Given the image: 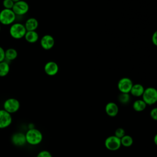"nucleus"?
Masks as SVG:
<instances>
[{"label": "nucleus", "instance_id": "20", "mask_svg": "<svg viewBox=\"0 0 157 157\" xmlns=\"http://www.w3.org/2000/svg\"><path fill=\"white\" fill-rule=\"evenodd\" d=\"M121 145L124 147H129L133 144V139L129 135H124L120 139Z\"/></svg>", "mask_w": 157, "mask_h": 157}, {"label": "nucleus", "instance_id": "30", "mask_svg": "<svg viewBox=\"0 0 157 157\" xmlns=\"http://www.w3.org/2000/svg\"><path fill=\"white\" fill-rule=\"evenodd\" d=\"M1 25H0V31H1Z\"/></svg>", "mask_w": 157, "mask_h": 157}, {"label": "nucleus", "instance_id": "1", "mask_svg": "<svg viewBox=\"0 0 157 157\" xmlns=\"http://www.w3.org/2000/svg\"><path fill=\"white\" fill-rule=\"evenodd\" d=\"M26 143L31 145H37L40 144L43 140L42 132L35 128L28 129L25 133Z\"/></svg>", "mask_w": 157, "mask_h": 157}, {"label": "nucleus", "instance_id": "9", "mask_svg": "<svg viewBox=\"0 0 157 157\" xmlns=\"http://www.w3.org/2000/svg\"><path fill=\"white\" fill-rule=\"evenodd\" d=\"M12 122V114L4 109H0V129L7 128L11 124Z\"/></svg>", "mask_w": 157, "mask_h": 157}, {"label": "nucleus", "instance_id": "14", "mask_svg": "<svg viewBox=\"0 0 157 157\" xmlns=\"http://www.w3.org/2000/svg\"><path fill=\"white\" fill-rule=\"evenodd\" d=\"M24 26L26 29V31H36L39 26V22L36 18L30 17L26 20Z\"/></svg>", "mask_w": 157, "mask_h": 157}, {"label": "nucleus", "instance_id": "26", "mask_svg": "<svg viewBox=\"0 0 157 157\" xmlns=\"http://www.w3.org/2000/svg\"><path fill=\"white\" fill-rule=\"evenodd\" d=\"M151 42L155 46L157 45V32L156 31H155L151 36Z\"/></svg>", "mask_w": 157, "mask_h": 157}, {"label": "nucleus", "instance_id": "2", "mask_svg": "<svg viewBox=\"0 0 157 157\" xmlns=\"http://www.w3.org/2000/svg\"><path fill=\"white\" fill-rule=\"evenodd\" d=\"M26 32V29L24 24L21 23H13L9 28L10 36L15 39H21L24 37Z\"/></svg>", "mask_w": 157, "mask_h": 157}, {"label": "nucleus", "instance_id": "25", "mask_svg": "<svg viewBox=\"0 0 157 157\" xmlns=\"http://www.w3.org/2000/svg\"><path fill=\"white\" fill-rule=\"evenodd\" d=\"M150 116L153 120L155 121L157 120V108L156 107H154L150 110Z\"/></svg>", "mask_w": 157, "mask_h": 157}, {"label": "nucleus", "instance_id": "21", "mask_svg": "<svg viewBox=\"0 0 157 157\" xmlns=\"http://www.w3.org/2000/svg\"><path fill=\"white\" fill-rule=\"evenodd\" d=\"M118 100L121 104H127L131 100V96L129 93H120L118 96Z\"/></svg>", "mask_w": 157, "mask_h": 157}, {"label": "nucleus", "instance_id": "5", "mask_svg": "<svg viewBox=\"0 0 157 157\" xmlns=\"http://www.w3.org/2000/svg\"><path fill=\"white\" fill-rule=\"evenodd\" d=\"M20 107V103L19 101L15 98H8L3 103V109L10 114L17 112Z\"/></svg>", "mask_w": 157, "mask_h": 157}, {"label": "nucleus", "instance_id": "4", "mask_svg": "<svg viewBox=\"0 0 157 157\" xmlns=\"http://www.w3.org/2000/svg\"><path fill=\"white\" fill-rule=\"evenodd\" d=\"M16 17L12 9H3L0 11V23L3 25H11L15 23Z\"/></svg>", "mask_w": 157, "mask_h": 157}, {"label": "nucleus", "instance_id": "15", "mask_svg": "<svg viewBox=\"0 0 157 157\" xmlns=\"http://www.w3.org/2000/svg\"><path fill=\"white\" fill-rule=\"evenodd\" d=\"M145 88L140 83H135L133 84L129 93L134 97H140L142 96Z\"/></svg>", "mask_w": 157, "mask_h": 157}, {"label": "nucleus", "instance_id": "7", "mask_svg": "<svg viewBox=\"0 0 157 157\" xmlns=\"http://www.w3.org/2000/svg\"><path fill=\"white\" fill-rule=\"evenodd\" d=\"M29 9V4L27 2L23 0H21L17 2H15L12 7V10L16 15H24L28 13Z\"/></svg>", "mask_w": 157, "mask_h": 157}, {"label": "nucleus", "instance_id": "22", "mask_svg": "<svg viewBox=\"0 0 157 157\" xmlns=\"http://www.w3.org/2000/svg\"><path fill=\"white\" fill-rule=\"evenodd\" d=\"M14 2L12 0H3L2 6L4 9H12Z\"/></svg>", "mask_w": 157, "mask_h": 157}, {"label": "nucleus", "instance_id": "6", "mask_svg": "<svg viewBox=\"0 0 157 157\" xmlns=\"http://www.w3.org/2000/svg\"><path fill=\"white\" fill-rule=\"evenodd\" d=\"M105 147L110 151L118 150L121 146L120 139L114 135L107 137L104 141Z\"/></svg>", "mask_w": 157, "mask_h": 157}, {"label": "nucleus", "instance_id": "12", "mask_svg": "<svg viewBox=\"0 0 157 157\" xmlns=\"http://www.w3.org/2000/svg\"><path fill=\"white\" fill-rule=\"evenodd\" d=\"M12 143L17 147H21L26 144L25 134L21 132H17L14 133L11 137Z\"/></svg>", "mask_w": 157, "mask_h": 157}, {"label": "nucleus", "instance_id": "23", "mask_svg": "<svg viewBox=\"0 0 157 157\" xmlns=\"http://www.w3.org/2000/svg\"><path fill=\"white\" fill-rule=\"evenodd\" d=\"M125 135V131L122 128H118L116 129L115 131V135L116 137H117L119 139H121Z\"/></svg>", "mask_w": 157, "mask_h": 157}, {"label": "nucleus", "instance_id": "8", "mask_svg": "<svg viewBox=\"0 0 157 157\" xmlns=\"http://www.w3.org/2000/svg\"><path fill=\"white\" fill-rule=\"evenodd\" d=\"M132 80L128 77H123L120 78L117 83V88L120 93H129L133 85Z\"/></svg>", "mask_w": 157, "mask_h": 157}, {"label": "nucleus", "instance_id": "28", "mask_svg": "<svg viewBox=\"0 0 157 157\" xmlns=\"http://www.w3.org/2000/svg\"><path fill=\"white\" fill-rule=\"evenodd\" d=\"M153 140H154V143L155 145L157 144V134H155L154 137H153Z\"/></svg>", "mask_w": 157, "mask_h": 157}, {"label": "nucleus", "instance_id": "10", "mask_svg": "<svg viewBox=\"0 0 157 157\" xmlns=\"http://www.w3.org/2000/svg\"><path fill=\"white\" fill-rule=\"evenodd\" d=\"M55 43V40L54 37L50 34L44 35L40 40L41 47L45 50H51L54 47Z\"/></svg>", "mask_w": 157, "mask_h": 157}, {"label": "nucleus", "instance_id": "24", "mask_svg": "<svg viewBox=\"0 0 157 157\" xmlns=\"http://www.w3.org/2000/svg\"><path fill=\"white\" fill-rule=\"evenodd\" d=\"M36 157H52V155L48 150H42L37 153Z\"/></svg>", "mask_w": 157, "mask_h": 157}, {"label": "nucleus", "instance_id": "11", "mask_svg": "<svg viewBox=\"0 0 157 157\" xmlns=\"http://www.w3.org/2000/svg\"><path fill=\"white\" fill-rule=\"evenodd\" d=\"M44 70L47 75L54 76L58 74L59 71V66L56 62L49 61L45 64Z\"/></svg>", "mask_w": 157, "mask_h": 157}, {"label": "nucleus", "instance_id": "19", "mask_svg": "<svg viewBox=\"0 0 157 157\" xmlns=\"http://www.w3.org/2000/svg\"><path fill=\"white\" fill-rule=\"evenodd\" d=\"M10 72L9 64L5 60L0 62V77H4L8 75Z\"/></svg>", "mask_w": 157, "mask_h": 157}, {"label": "nucleus", "instance_id": "29", "mask_svg": "<svg viewBox=\"0 0 157 157\" xmlns=\"http://www.w3.org/2000/svg\"><path fill=\"white\" fill-rule=\"evenodd\" d=\"M14 3L15 2H18V1H21V0H12Z\"/></svg>", "mask_w": 157, "mask_h": 157}, {"label": "nucleus", "instance_id": "13", "mask_svg": "<svg viewBox=\"0 0 157 157\" xmlns=\"http://www.w3.org/2000/svg\"><path fill=\"white\" fill-rule=\"evenodd\" d=\"M105 112L108 116L114 117L118 113L119 108L115 102H109L105 106Z\"/></svg>", "mask_w": 157, "mask_h": 157}, {"label": "nucleus", "instance_id": "3", "mask_svg": "<svg viewBox=\"0 0 157 157\" xmlns=\"http://www.w3.org/2000/svg\"><path fill=\"white\" fill-rule=\"evenodd\" d=\"M142 97V99L147 105H153L157 101V90L153 87H148L145 88Z\"/></svg>", "mask_w": 157, "mask_h": 157}, {"label": "nucleus", "instance_id": "18", "mask_svg": "<svg viewBox=\"0 0 157 157\" xmlns=\"http://www.w3.org/2000/svg\"><path fill=\"white\" fill-rule=\"evenodd\" d=\"M147 104L142 99H137L132 104V108L136 112H142L146 107Z\"/></svg>", "mask_w": 157, "mask_h": 157}, {"label": "nucleus", "instance_id": "16", "mask_svg": "<svg viewBox=\"0 0 157 157\" xmlns=\"http://www.w3.org/2000/svg\"><path fill=\"white\" fill-rule=\"evenodd\" d=\"M24 38L28 43L34 44L37 42L39 36V34L37 33V32H36V31H28L26 32Z\"/></svg>", "mask_w": 157, "mask_h": 157}, {"label": "nucleus", "instance_id": "27", "mask_svg": "<svg viewBox=\"0 0 157 157\" xmlns=\"http://www.w3.org/2000/svg\"><path fill=\"white\" fill-rule=\"evenodd\" d=\"M5 60V50L0 46V62Z\"/></svg>", "mask_w": 157, "mask_h": 157}, {"label": "nucleus", "instance_id": "17", "mask_svg": "<svg viewBox=\"0 0 157 157\" xmlns=\"http://www.w3.org/2000/svg\"><path fill=\"white\" fill-rule=\"evenodd\" d=\"M18 56V52L13 48H9L5 50V60L9 61L15 59Z\"/></svg>", "mask_w": 157, "mask_h": 157}]
</instances>
